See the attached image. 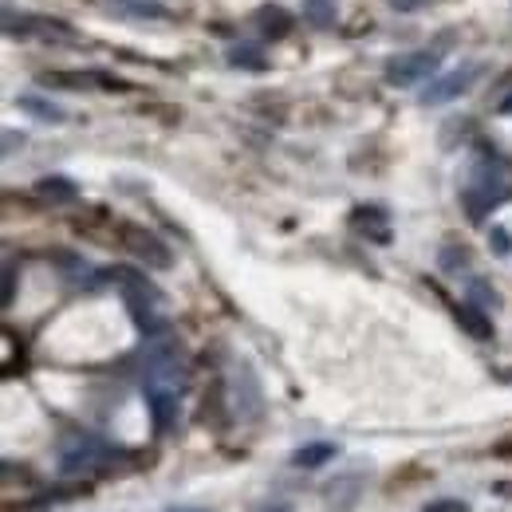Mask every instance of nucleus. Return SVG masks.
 I'll return each mask as SVG.
<instances>
[{"mask_svg": "<svg viewBox=\"0 0 512 512\" xmlns=\"http://www.w3.org/2000/svg\"><path fill=\"white\" fill-rule=\"evenodd\" d=\"M304 20L312 28H331L335 24V4L331 0H304Z\"/></svg>", "mask_w": 512, "mask_h": 512, "instance_id": "6ab92c4d", "label": "nucleus"}, {"mask_svg": "<svg viewBox=\"0 0 512 512\" xmlns=\"http://www.w3.org/2000/svg\"><path fill=\"white\" fill-rule=\"evenodd\" d=\"M351 225L363 229V233H367L371 241H379V245L390 241V217H386V209H379V205H359V209L351 213Z\"/></svg>", "mask_w": 512, "mask_h": 512, "instance_id": "9b49d317", "label": "nucleus"}, {"mask_svg": "<svg viewBox=\"0 0 512 512\" xmlns=\"http://www.w3.org/2000/svg\"><path fill=\"white\" fill-rule=\"evenodd\" d=\"M44 87H67V91H111V95L134 91L127 79H119V75H111V71H48V75H44Z\"/></svg>", "mask_w": 512, "mask_h": 512, "instance_id": "39448f33", "label": "nucleus"}, {"mask_svg": "<svg viewBox=\"0 0 512 512\" xmlns=\"http://www.w3.org/2000/svg\"><path fill=\"white\" fill-rule=\"evenodd\" d=\"M453 316H457V323H461V331H469L473 339H493V320L485 316V308L481 304H457L453 308Z\"/></svg>", "mask_w": 512, "mask_h": 512, "instance_id": "ddd939ff", "label": "nucleus"}, {"mask_svg": "<svg viewBox=\"0 0 512 512\" xmlns=\"http://www.w3.org/2000/svg\"><path fill=\"white\" fill-rule=\"evenodd\" d=\"M477 75H481V64H465L457 71H446V75H434L430 87L422 91V107H446L453 99H461L473 87Z\"/></svg>", "mask_w": 512, "mask_h": 512, "instance_id": "423d86ee", "label": "nucleus"}, {"mask_svg": "<svg viewBox=\"0 0 512 512\" xmlns=\"http://www.w3.org/2000/svg\"><path fill=\"white\" fill-rule=\"evenodd\" d=\"M225 60H229V67H245V71H264V67H268L264 52H260L256 44H233Z\"/></svg>", "mask_w": 512, "mask_h": 512, "instance_id": "f3484780", "label": "nucleus"}, {"mask_svg": "<svg viewBox=\"0 0 512 512\" xmlns=\"http://www.w3.org/2000/svg\"><path fill=\"white\" fill-rule=\"evenodd\" d=\"M256 24H260L264 40H284V36L296 28V16H292L284 4H260V8H256Z\"/></svg>", "mask_w": 512, "mask_h": 512, "instance_id": "9d476101", "label": "nucleus"}, {"mask_svg": "<svg viewBox=\"0 0 512 512\" xmlns=\"http://www.w3.org/2000/svg\"><path fill=\"white\" fill-rule=\"evenodd\" d=\"M146 406H150V418L158 430H170L174 414H178V386L166 383H146Z\"/></svg>", "mask_w": 512, "mask_h": 512, "instance_id": "1a4fd4ad", "label": "nucleus"}, {"mask_svg": "<svg viewBox=\"0 0 512 512\" xmlns=\"http://www.w3.org/2000/svg\"><path fill=\"white\" fill-rule=\"evenodd\" d=\"M36 193H40L44 201H52V205H71V201H79V186L60 178V174L40 178V182H36Z\"/></svg>", "mask_w": 512, "mask_h": 512, "instance_id": "2eb2a0df", "label": "nucleus"}, {"mask_svg": "<svg viewBox=\"0 0 512 512\" xmlns=\"http://www.w3.org/2000/svg\"><path fill=\"white\" fill-rule=\"evenodd\" d=\"M335 453H339V449L331 446V442H312V446H300L292 453V465H296V469H320Z\"/></svg>", "mask_w": 512, "mask_h": 512, "instance_id": "dca6fc26", "label": "nucleus"}, {"mask_svg": "<svg viewBox=\"0 0 512 512\" xmlns=\"http://www.w3.org/2000/svg\"><path fill=\"white\" fill-rule=\"evenodd\" d=\"M253 512H292V505H284V501H268V505H260Z\"/></svg>", "mask_w": 512, "mask_h": 512, "instance_id": "bb28decb", "label": "nucleus"}, {"mask_svg": "<svg viewBox=\"0 0 512 512\" xmlns=\"http://www.w3.org/2000/svg\"><path fill=\"white\" fill-rule=\"evenodd\" d=\"M233 398H237L241 418H256L260 406H264V394H260V383H256V375L249 363H241V367L233 371Z\"/></svg>", "mask_w": 512, "mask_h": 512, "instance_id": "6e6552de", "label": "nucleus"}, {"mask_svg": "<svg viewBox=\"0 0 512 512\" xmlns=\"http://www.w3.org/2000/svg\"><path fill=\"white\" fill-rule=\"evenodd\" d=\"M489 249L497 256H512V233L505 225H493V229H489Z\"/></svg>", "mask_w": 512, "mask_h": 512, "instance_id": "412c9836", "label": "nucleus"}, {"mask_svg": "<svg viewBox=\"0 0 512 512\" xmlns=\"http://www.w3.org/2000/svg\"><path fill=\"white\" fill-rule=\"evenodd\" d=\"M505 197H512V166L505 158H497V154H485V158L473 166L469 182L461 186V205H465L469 221L481 225Z\"/></svg>", "mask_w": 512, "mask_h": 512, "instance_id": "f257e3e1", "label": "nucleus"}, {"mask_svg": "<svg viewBox=\"0 0 512 512\" xmlns=\"http://www.w3.org/2000/svg\"><path fill=\"white\" fill-rule=\"evenodd\" d=\"M12 288H16V272L8 268V272H4V304H12Z\"/></svg>", "mask_w": 512, "mask_h": 512, "instance_id": "a878e982", "label": "nucleus"}, {"mask_svg": "<svg viewBox=\"0 0 512 512\" xmlns=\"http://www.w3.org/2000/svg\"><path fill=\"white\" fill-rule=\"evenodd\" d=\"M465 264H469V253H465V249H446V253H442V268H446V272H461Z\"/></svg>", "mask_w": 512, "mask_h": 512, "instance_id": "4be33fe9", "label": "nucleus"}, {"mask_svg": "<svg viewBox=\"0 0 512 512\" xmlns=\"http://www.w3.org/2000/svg\"><path fill=\"white\" fill-rule=\"evenodd\" d=\"M438 67H442V56L426 48V52H402V56L386 60L383 75L390 87H414V83H422V79H434Z\"/></svg>", "mask_w": 512, "mask_h": 512, "instance_id": "7ed1b4c3", "label": "nucleus"}, {"mask_svg": "<svg viewBox=\"0 0 512 512\" xmlns=\"http://www.w3.org/2000/svg\"><path fill=\"white\" fill-rule=\"evenodd\" d=\"M107 8L127 20H170V8L158 0H107Z\"/></svg>", "mask_w": 512, "mask_h": 512, "instance_id": "f8f14e48", "label": "nucleus"}, {"mask_svg": "<svg viewBox=\"0 0 512 512\" xmlns=\"http://www.w3.org/2000/svg\"><path fill=\"white\" fill-rule=\"evenodd\" d=\"M426 512H469V505H465V501H453V497H446V501L426 505Z\"/></svg>", "mask_w": 512, "mask_h": 512, "instance_id": "5701e85b", "label": "nucleus"}, {"mask_svg": "<svg viewBox=\"0 0 512 512\" xmlns=\"http://www.w3.org/2000/svg\"><path fill=\"white\" fill-rule=\"evenodd\" d=\"M16 107H20V111H28V115H32V119H40V123H52V127L67 123L64 107H60V103H52V99H44V95H20V99H16Z\"/></svg>", "mask_w": 512, "mask_h": 512, "instance_id": "4468645a", "label": "nucleus"}, {"mask_svg": "<svg viewBox=\"0 0 512 512\" xmlns=\"http://www.w3.org/2000/svg\"><path fill=\"white\" fill-rule=\"evenodd\" d=\"M115 229H119V245H123L130 256H138L146 268H170V264H174V253L166 249V241L154 237L150 229L130 225V221H119Z\"/></svg>", "mask_w": 512, "mask_h": 512, "instance_id": "f03ea898", "label": "nucleus"}, {"mask_svg": "<svg viewBox=\"0 0 512 512\" xmlns=\"http://www.w3.org/2000/svg\"><path fill=\"white\" fill-rule=\"evenodd\" d=\"M386 4H390L394 12H418V8L426 4V0H386Z\"/></svg>", "mask_w": 512, "mask_h": 512, "instance_id": "b1692460", "label": "nucleus"}, {"mask_svg": "<svg viewBox=\"0 0 512 512\" xmlns=\"http://www.w3.org/2000/svg\"><path fill=\"white\" fill-rule=\"evenodd\" d=\"M355 497H359V477H347V481H335V485H327V505L331 509H351L355 505Z\"/></svg>", "mask_w": 512, "mask_h": 512, "instance_id": "a211bd4d", "label": "nucleus"}, {"mask_svg": "<svg viewBox=\"0 0 512 512\" xmlns=\"http://www.w3.org/2000/svg\"><path fill=\"white\" fill-rule=\"evenodd\" d=\"M107 453H111V449L103 446L99 438H91V434H71V438L60 442V469H64V473H83V469L99 465Z\"/></svg>", "mask_w": 512, "mask_h": 512, "instance_id": "0eeeda50", "label": "nucleus"}, {"mask_svg": "<svg viewBox=\"0 0 512 512\" xmlns=\"http://www.w3.org/2000/svg\"><path fill=\"white\" fill-rule=\"evenodd\" d=\"M170 512H209V509H193V505H182V509H170Z\"/></svg>", "mask_w": 512, "mask_h": 512, "instance_id": "cd10ccee", "label": "nucleus"}, {"mask_svg": "<svg viewBox=\"0 0 512 512\" xmlns=\"http://www.w3.org/2000/svg\"><path fill=\"white\" fill-rule=\"evenodd\" d=\"M469 300H473V304H481V308H497V304H501L497 288H489L485 280H469Z\"/></svg>", "mask_w": 512, "mask_h": 512, "instance_id": "aec40b11", "label": "nucleus"}, {"mask_svg": "<svg viewBox=\"0 0 512 512\" xmlns=\"http://www.w3.org/2000/svg\"><path fill=\"white\" fill-rule=\"evenodd\" d=\"M4 36L8 40H32V36H44V40H75V28L60 24V20H48V16H32V12H16L8 8L4 12Z\"/></svg>", "mask_w": 512, "mask_h": 512, "instance_id": "20e7f679", "label": "nucleus"}, {"mask_svg": "<svg viewBox=\"0 0 512 512\" xmlns=\"http://www.w3.org/2000/svg\"><path fill=\"white\" fill-rule=\"evenodd\" d=\"M16 142L24 146V134H16V130H8V134H4V154H12V150H16Z\"/></svg>", "mask_w": 512, "mask_h": 512, "instance_id": "393cba45", "label": "nucleus"}]
</instances>
